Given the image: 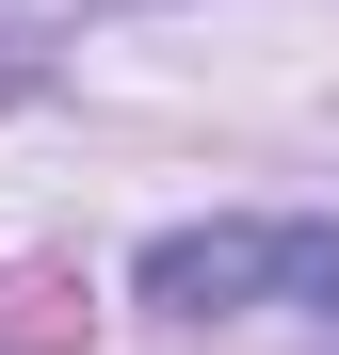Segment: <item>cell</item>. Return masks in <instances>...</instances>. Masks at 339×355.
<instances>
[{
	"mask_svg": "<svg viewBox=\"0 0 339 355\" xmlns=\"http://www.w3.org/2000/svg\"><path fill=\"white\" fill-rule=\"evenodd\" d=\"M259 291H291V307L339 323V226H162L146 243V307H178V323L259 307Z\"/></svg>",
	"mask_w": 339,
	"mask_h": 355,
	"instance_id": "cell-1",
	"label": "cell"
},
{
	"mask_svg": "<svg viewBox=\"0 0 339 355\" xmlns=\"http://www.w3.org/2000/svg\"><path fill=\"white\" fill-rule=\"evenodd\" d=\"M97 307H81V275H49V259H0V355H65Z\"/></svg>",
	"mask_w": 339,
	"mask_h": 355,
	"instance_id": "cell-2",
	"label": "cell"
},
{
	"mask_svg": "<svg viewBox=\"0 0 339 355\" xmlns=\"http://www.w3.org/2000/svg\"><path fill=\"white\" fill-rule=\"evenodd\" d=\"M0 81H17V65H0Z\"/></svg>",
	"mask_w": 339,
	"mask_h": 355,
	"instance_id": "cell-3",
	"label": "cell"
}]
</instances>
